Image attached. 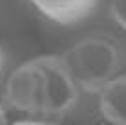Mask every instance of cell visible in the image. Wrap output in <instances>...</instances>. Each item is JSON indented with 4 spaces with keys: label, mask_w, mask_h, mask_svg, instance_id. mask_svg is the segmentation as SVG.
Masks as SVG:
<instances>
[{
    "label": "cell",
    "mask_w": 126,
    "mask_h": 125,
    "mask_svg": "<svg viewBox=\"0 0 126 125\" xmlns=\"http://www.w3.org/2000/svg\"><path fill=\"white\" fill-rule=\"evenodd\" d=\"M108 9L113 22L126 31V0H108Z\"/></svg>",
    "instance_id": "cell-5"
},
{
    "label": "cell",
    "mask_w": 126,
    "mask_h": 125,
    "mask_svg": "<svg viewBox=\"0 0 126 125\" xmlns=\"http://www.w3.org/2000/svg\"><path fill=\"white\" fill-rule=\"evenodd\" d=\"M0 125H11L9 120H7V112L2 105H0Z\"/></svg>",
    "instance_id": "cell-6"
},
{
    "label": "cell",
    "mask_w": 126,
    "mask_h": 125,
    "mask_svg": "<svg viewBox=\"0 0 126 125\" xmlns=\"http://www.w3.org/2000/svg\"><path fill=\"white\" fill-rule=\"evenodd\" d=\"M4 68H6V53H4L2 46H0V75H2Z\"/></svg>",
    "instance_id": "cell-8"
},
{
    "label": "cell",
    "mask_w": 126,
    "mask_h": 125,
    "mask_svg": "<svg viewBox=\"0 0 126 125\" xmlns=\"http://www.w3.org/2000/svg\"><path fill=\"white\" fill-rule=\"evenodd\" d=\"M99 109L111 123L126 125V74H119L99 90Z\"/></svg>",
    "instance_id": "cell-4"
},
{
    "label": "cell",
    "mask_w": 126,
    "mask_h": 125,
    "mask_svg": "<svg viewBox=\"0 0 126 125\" xmlns=\"http://www.w3.org/2000/svg\"><path fill=\"white\" fill-rule=\"evenodd\" d=\"M44 17L57 24H77L88 19L99 0H29Z\"/></svg>",
    "instance_id": "cell-3"
},
{
    "label": "cell",
    "mask_w": 126,
    "mask_h": 125,
    "mask_svg": "<svg viewBox=\"0 0 126 125\" xmlns=\"http://www.w3.org/2000/svg\"><path fill=\"white\" fill-rule=\"evenodd\" d=\"M11 125H57V123H47V122H16Z\"/></svg>",
    "instance_id": "cell-7"
},
{
    "label": "cell",
    "mask_w": 126,
    "mask_h": 125,
    "mask_svg": "<svg viewBox=\"0 0 126 125\" xmlns=\"http://www.w3.org/2000/svg\"><path fill=\"white\" fill-rule=\"evenodd\" d=\"M59 57L79 90L99 92L121 74L126 55L115 39L90 35L69 46Z\"/></svg>",
    "instance_id": "cell-2"
},
{
    "label": "cell",
    "mask_w": 126,
    "mask_h": 125,
    "mask_svg": "<svg viewBox=\"0 0 126 125\" xmlns=\"http://www.w3.org/2000/svg\"><path fill=\"white\" fill-rule=\"evenodd\" d=\"M6 100L20 112L60 116L77 105L79 88L59 55H40L11 72Z\"/></svg>",
    "instance_id": "cell-1"
}]
</instances>
